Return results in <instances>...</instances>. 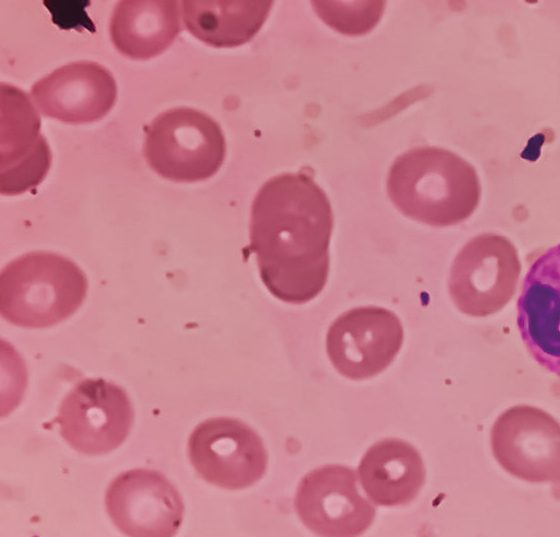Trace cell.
I'll use <instances>...</instances> for the list:
<instances>
[{"label":"cell","instance_id":"obj_1","mask_svg":"<svg viewBox=\"0 0 560 537\" xmlns=\"http://www.w3.org/2000/svg\"><path fill=\"white\" fill-rule=\"evenodd\" d=\"M332 230L329 199L310 175L284 173L262 185L252 203L249 249L273 296L303 304L323 290Z\"/></svg>","mask_w":560,"mask_h":537},{"label":"cell","instance_id":"obj_7","mask_svg":"<svg viewBox=\"0 0 560 537\" xmlns=\"http://www.w3.org/2000/svg\"><path fill=\"white\" fill-rule=\"evenodd\" d=\"M188 456L203 480L229 490L258 482L268 463L259 435L244 422L229 417L198 424L188 440Z\"/></svg>","mask_w":560,"mask_h":537},{"label":"cell","instance_id":"obj_16","mask_svg":"<svg viewBox=\"0 0 560 537\" xmlns=\"http://www.w3.org/2000/svg\"><path fill=\"white\" fill-rule=\"evenodd\" d=\"M178 4L177 0L119 1L109 27L116 49L134 60L161 54L181 31Z\"/></svg>","mask_w":560,"mask_h":537},{"label":"cell","instance_id":"obj_9","mask_svg":"<svg viewBox=\"0 0 560 537\" xmlns=\"http://www.w3.org/2000/svg\"><path fill=\"white\" fill-rule=\"evenodd\" d=\"M491 448L502 468L519 479L559 481L560 427L542 409L517 405L503 412L492 427Z\"/></svg>","mask_w":560,"mask_h":537},{"label":"cell","instance_id":"obj_14","mask_svg":"<svg viewBox=\"0 0 560 537\" xmlns=\"http://www.w3.org/2000/svg\"><path fill=\"white\" fill-rule=\"evenodd\" d=\"M559 246L541 254L527 272L518 298L517 324L528 351L559 374Z\"/></svg>","mask_w":560,"mask_h":537},{"label":"cell","instance_id":"obj_17","mask_svg":"<svg viewBox=\"0 0 560 537\" xmlns=\"http://www.w3.org/2000/svg\"><path fill=\"white\" fill-rule=\"evenodd\" d=\"M271 0H184L186 29L213 47H235L250 41L272 8Z\"/></svg>","mask_w":560,"mask_h":537},{"label":"cell","instance_id":"obj_3","mask_svg":"<svg viewBox=\"0 0 560 537\" xmlns=\"http://www.w3.org/2000/svg\"><path fill=\"white\" fill-rule=\"evenodd\" d=\"M87 288L86 275L72 260L52 252H30L1 271L0 313L16 326L50 327L77 311Z\"/></svg>","mask_w":560,"mask_h":537},{"label":"cell","instance_id":"obj_12","mask_svg":"<svg viewBox=\"0 0 560 537\" xmlns=\"http://www.w3.org/2000/svg\"><path fill=\"white\" fill-rule=\"evenodd\" d=\"M0 108V192L13 196L43 181L52 155L40 132V117L25 92L1 83Z\"/></svg>","mask_w":560,"mask_h":537},{"label":"cell","instance_id":"obj_13","mask_svg":"<svg viewBox=\"0 0 560 537\" xmlns=\"http://www.w3.org/2000/svg\"><path fill=\"white\" fill-rule=\"evenodd\" d=\"M31 96L44 116L83 124L102 119L112 109L117 86L104 66L79 61L61 66L37 81Z\"/></svg>","mask_w":560,"mask_h":537},{"label":"cell","instance_id":"obj_2","mask_svg":"<svg viewBox=\"0 0 560 537\" xmlns=\"http://www.w3.org/2000/svg\"><path fill=\"white\" fill-rule=\"evenodd\" d=\"M387 193L406 217L435 226H453L477 208L481 186L475 168L459 155L434 146L398 156L387 177Z\"/></svg>","mask_w":560,"mask_h":537},{"label":"cell","instance_id":"obj_18","mask_svg":"<svg viewBox=\"0 0 560 537\" xmlns=\"http://www.w3.org/2000/svg\"><path fill=\"white\" fill-rule=\"evenodd\" d=\"M317 15L334 30L357 36L370 32L381 19L385 1H313Z\"/></svg>","mask_w":560,"mask_h":537},{"label":"cell","instance_id":"obj_10","mask_svg":"<svg viewBox=\"0 0 560 537\" xmlns=\"http://www.w3.org/2000/svg\"><path fill=\"white\" fill-rule=\"evenodd\" d=\"M294 505L302 523L325 537L359 536L375 517L374 506L357 489L354 470L338 464L306 474L299 483Z\"/></svg>","mask_w":560,"mask_h":537},{"label":"cell","instance_id":"obj_8","mask_svg":"<svg viewBox=\"0 0 560 537\" xmlns=\"http://www.w3.org/2000/svg\"><path fill=\"white\" fill-rule=\"evenodd\" d=\"M404 330L392 311L363 306L341 314L326 336V350L334 368L352 380L371 378L395 359Z\"/></svg>","mask_w":560,"mask_h":537},{"label":"cell","instance_id":"obj_15","mask_svg":"<svg viewBox=\"0 0 560 537\" xmlns=\"http://www.w3.org/2000/svg\"><path fill=\"white\" fill-rule=\"evenodd\" d=\"M366 495L380 506H399L413 501L425 482L420 453L410 443L388 438L372 445L358 467Z\"/></svg>","mask_w":560,"mask_h":537},{"label":"cell","instance_id":"obj_6","mask_svg":"<svg viewBox=\"0 0 560 537\" xmlns=\"http://www.w3.org/2000/svg\"><path fill=\"white\" fill-rule=\"evenodd\" d=\"M134 411L126 391L102 378L85 379L63 398L55 422L77 452L101 455L128 437Z\"/></svg>","mask_w":560,"mask_h":537},{"label":"cell","instance_id":"obj_11","mask_svg":"<svg viewBox=\"0 0 560 537\" xmlns=\"http://www.w3.org/2000/svg\"><path fill=\"white\" fill-rule=\"evenodd\" d=\"M105 506L117 529L132 537H171L183 521L184 504L176 487L160 472L132 469L115 477Z\"/></svg>","mask_w":560,"mask_h":537},{"label":"cell","instance_id":"obj_4","mask_svg":"<svg viewBox=\"0 0 560 537\" xmlns=\"http://www.w3.org/2000/svg\"><path fill=\"white\" fill-rule=\"evenodd\" d=\"M144 155L160 176L175 182H197L221 167L226 142L220 125L188 107L167 110L145 126Z\"/></svg>","mask_w":560,"mask_h":537},{"label":"cell","instance_id":"obj_5","mask_svg":"<svg viewBox=\"0 0 560 537\" xmlns=\"http://www.w3.org/2000/svg\"><path fill=\"white\" fill-rule=\"evenodd\" d=\"M520 272L517 249L508 238L495 233L477 235L461 248L451 265L450 297L466 315H492L513 298Z\"/></svg>","mask_w":560,"mask_h":537}]
</instances>
